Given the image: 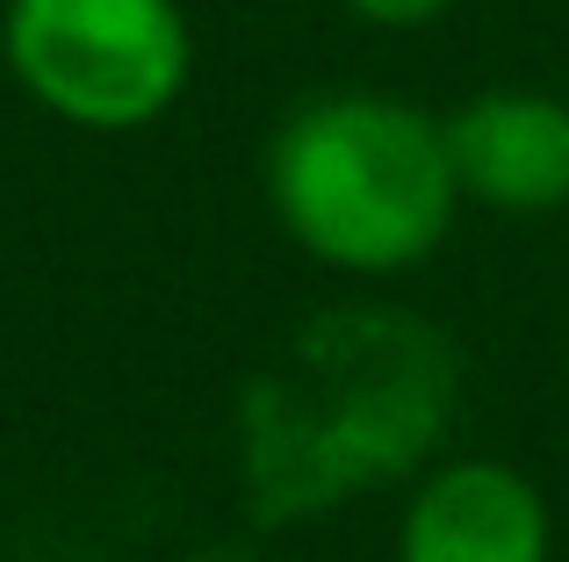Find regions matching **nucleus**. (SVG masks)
<instances>
[{
	"label": "nucleus",
	"mask_w": 569,
	"mask_h": 562,
	"mask_svg": "<svg viewBox=\"0 0 569 562\" xmlns=\"http://www.w3.org/2000/svg\"><path fill=\"white\" fill-rule=\"evenodd\" d=\"M267 202L325 268L411 274L461 210L447 123L397 94H318L267 144Z\"/></svg>",
	"instance_id": "nucleus-1"
},
{
	"label": "nucleus",
	"mask_w": 569,
	"mask_h": 562,
	"mask_svg": "<svg viewBox=\"0 0 569 562\" xmlns=\"http://www.w3.org/2000/svg\"><path fill=\"white\" fill-rule=\"evenodd\" d=\"M0 58L72 130H144L188 94L194 29L181 0H8Z\"/></svg>",
	"instance_id": "nucleus-2"
},
{
	"label": "nucleus",
	"mask_w": 569,
	"mask_h": 562,
	"mask_svg": "<svg viewBox=\"0 0 569 562\" xmlns=\"http://www.w3.org/2000/svg\"><path fill=\"white\" fill-rule=\"evenodd\" d=\"M397 562H556V512L527 469L469 454L411 491Z\"/></svg>",
	"instance_id": "nucleus-3"
},
{
	"label": "nucleus",
	"mask_w": 569,
	"mask_h": 562,
	"mask_svg": "<svg viewBox=\"0 0 569 562\" xmlns=\"http://www.w3.org/2000/svg\"><path fill=\"white\" fill-rule=\"evenodd\" d=\"M461 202L505 217H548L569 202V101L541 87H483L447 116Z\"/></svg>",
	"instance_id": "nucleus-4"
},
{
	"label": "nucleus",
	"mask_w": 569,
	"mask_h": 562,
	"mask_svg": "<svg viewBox=\"0 0 569 562\" xmlns=\"http://www.w3.org/2000/svg\"><path fill=\"white\" fill-rule=\"evenodd\" d=\"M447 8H455V0H347V14H361L368 29H426V22H440Z\"/></svg>",
	"instance_id": "nucleus-5"
}]
</instances>
